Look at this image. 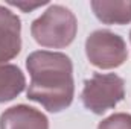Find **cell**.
<instances>
[{
  "label": "cell",
  "mask_w": 131,
  "mask_h": 129,
  "mask_svg": "<svg viewBox=\"0 0 131 129\" xmlns=\"http://www.w3.org/2000/svg\"><path fill=\"white\" fill-rule=\"evenodd\" d=\"M0 129H49V120L32 106L15 105L0 115Z\"/></svg>",
  "instance_id": "cell-6"
},
{
  "label": "cell",
  "mask_w": 131,
  "mask_h": 129,
  "mask_svg": "<svg viewBox=\"0 0 131 129\" xmlns=\"http://www.w3.org/2000/svg\"><path fill=\"white\" fill-rule=\"evenodd\" d=\"M125 97V82L114 73H95L84 82L82 105L93 114L102 115Z\"/></svg>",
  "instance_id": "cell-3"
},
{
  "label": "cell",
  "mask_w": 131,
  "mask_h": 129,
  "mask_svg": "<svg viewBox=\"0 0 131 129\" xmlns=\"http://www.w3.org/2000/svg\"><path fill=\"white\" fill-rule=\"evenodd\" d=\"M90 6L104 24H128L131 23V0H93Z\"/></svg>",
  "instance_id": "cell-7"
},
{
  "label": "cell",
  "mask_w": 131,
  "mask_h": 129,
  "mask_svg": "<svg viewBox=\"0 0 131 129\" xmlns=\"http://www.w3.org/2000/svg\"><path fill=\"white\" fill-rule=\"evenodd\" d=\"M43 5H46V2H41V3H34V5H26V3H11V6L20 8V9H21V11H25V12L34 11V9H37V8H40V6H43Z\"/></svg>",
  "instance_id": "cell-10"
},
{
  "label": "cell",
  "mask_w": 131,
  "mask_h": 129,
  "mask_svg": "<svg viewBox=\"0 0 131 129\" xmlns=\"http://www.w3.org/2000/svg\"><path fill=\"white\" fill-rule=\"evenodd\" d=\"M130 40H131V32H130Z\"/></svg>",
  "instance_id": "cell-11"
},
{
  "label": "cell",
  "mask_w": 131,
  "mask_h": 129,
  "mask_svg": "<svg viewBox=\"0 0 131 129\" xmlns=\"http://www.w3.org/2000/svg\"><path fill=\"white\" fill-rule=\"evenodd\" d=\"M85 55L98 68H117L128 58V49L121 35L105 29L92 32L85 40Z\"/></svg>",
  "instance_id": "cell-4"
},
{
  "label": "cell",
  "mask_w": 131,
  "mask_h": 129,
  "mask_svg": "<svg viewBox=\"0 0 131 129\" xmlns=\"http://www.w3.org/2000/svg\"><path fill=\"white\" fill-rule=\"evenodd\" d=\"M31 76L28 99L40 103L49 112H61L69 108L75 96L73 64L60 52L37 50L26 58Z\"/></svg>",
  "instance_id": "cell-1"
},
{
  "label": "cell",
  "mask_w": 131,
  "mask_h": 129,
  "mask_svg": "<svg viewBox=\"0 0 131 129\" xmlns=\"http://www.w3.org/2000/svg\"><path fill=\"white\" fill-rule=\"evenodd\" d=\"M98 129H131V115L125 112H116L104 119Z\"/></svg>",
  "instance_id": "cell-9"
},
{
  "label": "cell",
  "mask_w": 131,
  "mask_h": 129,
  "mask_svg": "<svg viewBox=\"0 0 131 129\" xmlns=\"http://www.w3.org/2000/svg\"><path fill=\"white\" fill-rule=\"evenodd\" d=\"M26 78L23 71L14 64L0 65V103L14 100L23 93Z\"/></svg>",
  "instance_id": "cell-8"
},
{
  "label": "cell",
  "mask_w": 131,
  "mask_h": 129,
  "mask_svg": "<svg viewBox=\"0 0 131 129\" xmlns=\"http://www.w3.org/2000/svg\"><path fill=\"white\" fill-rule=\"evenodd\" d=\"M76 32L78 20L75 14L61 5H50L31 26L34 40L49 49H64L70 46Z\"/></svg>",
  "instance_id": "cell-2"
},
{
  "label": "cell",
  "mask_w": 131,
  "mask_h": 129,
  "mask_svg": "<svg viewBox=\"0 0 131 129\" xmlns=\"http://www.w3.org/2000/svg\"><path fill=\"white\" fill-rule=\"evenodd\" d=\"M21 21L8 8L0 5V65L14 59L21 50Z\"/></svg>",
  "instance_id": "cell-5"
}]
</instances>
